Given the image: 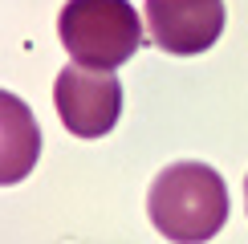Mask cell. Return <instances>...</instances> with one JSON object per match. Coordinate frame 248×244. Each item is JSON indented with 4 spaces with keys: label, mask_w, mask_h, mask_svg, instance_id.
<instances>
[{
    "label": "cell",
    "mask_w": 248,
    "mask_h": 244,
    "mask_svg": "<svg viewBox=\"0 0 248 244\" xmlns=\"http://www.w3.org/2000/svg\"><path fill=\"white\" fill-rule=\"evenodd\" d=\"M244 208H248V179H244Z\"/></svg>",
    "instance_id": "cell-6"
},
{
    "label": "cell",
    "mask_w": 248,
    "mask_h": 244,
    "mask_svg": "<svg viewBox=\"0 0 248 244\" xmlns=\"http://www.w3.org/2000/svg\"><path fill=\"white\" fill-rule=\"evenodd\" d=\"M57 37L74 65L114 74L139 53L142 20L130 0H65L57 16Z\"/></svg>",
    "instance_id": "cell-2"
},
{
    "label": "cell",
    "mask_w": 248,
    "mask_h": 244,
    "mask_svg": "<svg viewBox=\"0 0 248 244\" xmlns=\"http://www.w3.org/2000/svg\"><path fill=\"white\" fill-rule=\"evenodd\" d=\"M228 183L208 163H171L147 191V216L171 244H208L228 224Z\"/></svg>",
    "instance_id": "cell-1"
},
{
    "label": "cell",
    "mask_w": 248,
    "mask_h": 244,
    "mask_svg": "<svg viewBox=\"0 0 248 244\" xmlns=\"http://www.w3.org/2000/svg\"><path fill=\"white\" fill-rule=\"evenodd\" d=\"M53 106L69 135L102 138L122 118V81L106 69H86L69 61L53 81Z\"/></svg>",
    "instance_id": "cell-3"
},
{
    "label": "cell",
    "mask_w": 248,
    "mask_h": 244,
    "mask_svg": "<svg viewBox=\"0 0 248 244\" xmlns=\"http://www.w3.org/2000/svg\"><path fill=\"white\" fill-rule=\"evenodd\" d=\"M142 16L151 41L171 57L208 53L224 33V0H147Z\"/></svg>",
    "instance_id": "cell-4"
},
{
    "label": "cell",
    "mask_w": 248,
    "mask_h": 244,
    "mask_svg": "<svg viewBox=\"0 0 248 244\" xmlns=\"http://www.w3.org/2000/svg\"><path fill=\"white\" fill-rule=\"evenodd\" d=\"M41 159V130L33 110L16 94L0 90V187L25 183Z\"/></svg>",
    "instance_id": "cell-5"
}]
</instances>
